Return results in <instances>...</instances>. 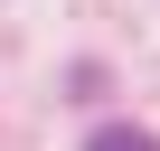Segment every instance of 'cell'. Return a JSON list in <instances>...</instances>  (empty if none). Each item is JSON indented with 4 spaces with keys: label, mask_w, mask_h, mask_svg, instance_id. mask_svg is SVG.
<instances>
[{
    "label": "cell",
    "mask_w": 160,
    "mask_h": 151,
    "mask_svg": "<svg viewBox=\"0 0 160 151\" xmlns=\"http://www.w3.org/2000/svg\"><path fill=\"white\" fill-rule=\"evenodd\" d=\"M85 151H160V142H151V132H141V123H104V132H94V142H85Z\"/></svg>",
    "instance_id": "obj_1"
}]
</instances>
